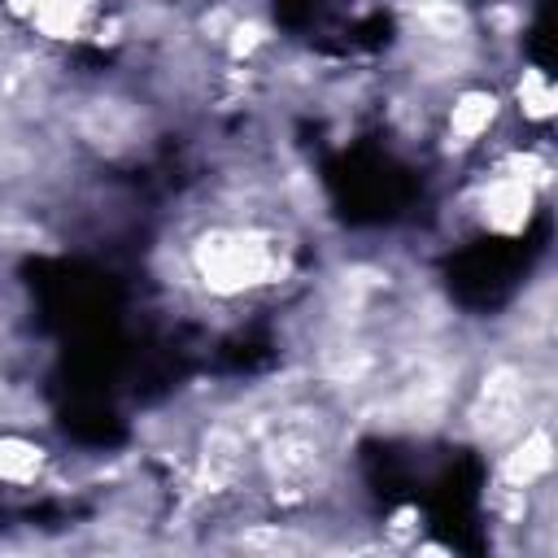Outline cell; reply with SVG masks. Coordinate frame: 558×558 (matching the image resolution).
<instances>
[{"label": "cell", "instance_id": "8992f818", "mask_svg": "<svg viewBox=\"0 0 558 558\" xmlns=\"http://www.w3.org/2000/svg\"><path fill=\"white\" fill-rule=\"evenodd\" d=\"M545 471H549V436H545V432H523V440L506 453L501 475H506L514 488H527V484H536Z\"/></svg>", "mask_w": 558, "mask_h": 558}, {"label": "cell", "instance_id": "52a82bcc", "mask_svg": "<svg viewBox=\"0 0 558 558\" xmlns=\"http://www.w3.org/2000/svg\"><path fill=\"white\" fill-rule=\"evenodd\" d=\"M493 113H497V100L488 96V92H466L458 105H453V131L462 135V140H475L488 122H493Z\"/></svg>", "mask_w": 558, "mask_h": 558}, {"label": "cell", "instance_id": "9c48e42d", "mask_svg": "<svg viewBox=\"0 0 558 558\" xmlns=\"http://www.w3.org/2000/svg\"><path fill=\"white\" fill-rule=\"evenodd\" d=\"M17 4H26L31 17H35L44 31H65V26L78 22V13H83L87 0H17Z\"/></svg>", "mask_w": 558, "mask_h": 558}, {"label": "cell", "instance_id": "ba28073f", "mask_svg": "<svg viewBox=\"0 0 558 558\" xmlns=\"http://www.w3.org/2000/svg\"><path fill=\"white\" fill-rule=\"evenodd\" d=\"M39 449L35 445H26V440H17V436H4L0 440V480H9V484H22V480H35L39 475Z\"/></svg>", "mask_w": 558, "mask_h": 558}, {"label": "cell", "instance_id": "3957f363", "mask_svg": "<svg viewBox=\"0 0 558 558\" xmlns=\"http://www.w3.org/2000/svg\"><path fill=\"white\" fill-rule=\"evenodd\" d=\"M262 458H266L275 484H283V488H305V484L318 475V466H323V440L314 436L310 423L283 418V423H275V436L266 440Z\"/></svg>", "mask_w": 558, "mask_h": 558}, {"label": "cell", "instance_id": "277c9868", "mask_svg": "<svg viewBox=\"0 0 558 558\" xmlns=\"http://www.w3.org/2000/svg\"><path fill=\"white\" fill-rule=\"evenodd\" d=\"M527 209H532V183H527V174H501L484 192V218L497 231H519L527 222Z\"/></svg>", "mask_w": 558, "mask_h": 558}, {"label": "cell", "instance_id": "5b68a950", "mask_svg": "<svg viewBox=\"0 0 558 558\" xmlns=\"http://www.w3.org/2000/svg\"><path fill=\"white\" fill-rule=\"evenodd\" d=\"M244 440L231 432V427H214L205 436V449H201V480L205 484H231L240 471H244Z\"/></svg>", "mask_w": 558, "mask_h": 558}, {"label": "cell", "instance_id": "6da1fadb", "mask_svg": "<svg viewBox=\"0 0 558 558\" xmlns=\"http://www.w3.org/2000/svg\"><path fill=\"white\" fill-rule=\"evenodd\" d=\"M192 266L214 292L231 296V292L270 283L279 270V248L257 231H209L196 240Z\"/></svg>", "mask_w": 558, "mask_h": 558}, {"label": "cell", "instance_id": "7a4b0ae2", "mask_svg": "<svg viewBox=\"0 0 558 558\" xmlns=\"http://www.w3.org/2000/svg\"><path fill=\"white\" fill-rule=\"evenodd\" d=\"M523 414H527V375L519 366H497L471 410V427L480 432V440H510L523 432Z\"/></svg>", "mask_w": 558, "mask_h": 558}]
</instances>
